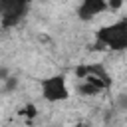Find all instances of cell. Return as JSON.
Returning a JSON list of instances; mask_svg holds the SVG:
<instances>
[{"label":"cell","instance_id":"277c9868","mask_svg":"<svg viewBox=\"0 0 127 127\" xmlns=\"http://www.w3.org/2000/svg\"><path fill=\"white\" fill-rule=\"evenodd\" d=\"M105 2H107V0H81V4H79V8H77L79 18H81V20H91V18H95L97 14L105 12V10H107V4H105Z\"/></svg>","mask_w":127,"mask_h":127},{"label":"cell","instance_id":"3957f363","mask_svg":"<svg viewBox=\"0 0 127 127\" xmlns=\"http://www.w3.org/2000/svg\"><path fill=\"white\" fill-rule=\"evenodd\" d=\"M30 0H0V14H2V24L4 26H14L18 24L26 10H28Z\"/></svg>","mask_w":127,"mask_h":127},{"label":"cell","instance_id":"6da1fadb","mask_svg":"<svg viewBox=\"0 0 127 127\" xmlns=\"http://www.w3.org/2000/svg\"><path fill=\"white\" fill-rule=\"evenodd\" d=\"M125 50L127 48V20L121 18L111 26H105L97 32V48L95 50Z\"/></svg>","mask_w":127,"mask_h":127},{"label":"cell","instance_id":"52a82bcc","mask_svg":"<svg viewBox=\"0 0 127 127\" xmlns=\"http://www.w3.org/2000/svg\"><path fill=\"white\" fill-rule=\"evenodd\" d=\"M107 10H119L123 6V0H107Z\"/></svg>","mask_w":127,"mask_h":127},{"label":"cell","instance_id":"7a4b0ae2","mask_svg":"<svg viewBox=\"0 0 127 127\" xmlns=\"http://www.w3.org/2000/svg\"><path fill=\"white\" fill-rule=\"evenodd\" d=\"M42 95L52 103L67 99L69 91H67V85H65V77L64 75H52V77L42 79Z\"/></svg>","mask_w":127,"mask_h":127},{"label":"cell","instance_id":"ba28073f","mask_svg":"<svg viewBox=\"0 0 127 127\" xmlns=\"http://www.w3.org/2000/svg\"><path fill=\"white\" fill-rule=\"evenodd\" d=\"M73 127H87V125H83V123H77V125H73Z\"/></svg>","mask_w":127,"mask_h":127},{"label":"cell","instance_id":"8992f818","mask_svg":"<svg viewBox=\"0 0 127 127\" xmlns=\"http://www.w3.org/2000/svg\"><path fill=\"white\" fill-rule=\"evenodd\" d=\"M22 113H24L26 117H32V119H34V117L38 115V109H36V105H34V103H30V105H26V107L22 109Z\"/></svg>","mask_w":127,"mask_h":127},{"label":"cell","instance_id":"5b68a950","mask_svg":"<svg viewBox=\"0 0 127 127\" xmlns=\"http://www.w3.org/2000/svg\"><path fill=\"white\" fill-rule=\"evenodd\" d=\"M79 91H81L83 95H97V93H99V89H97L95 85L85 83V81H81V83H79Z\"/></svg>","mask_w":127,"mask_h":127}]
</instances>
